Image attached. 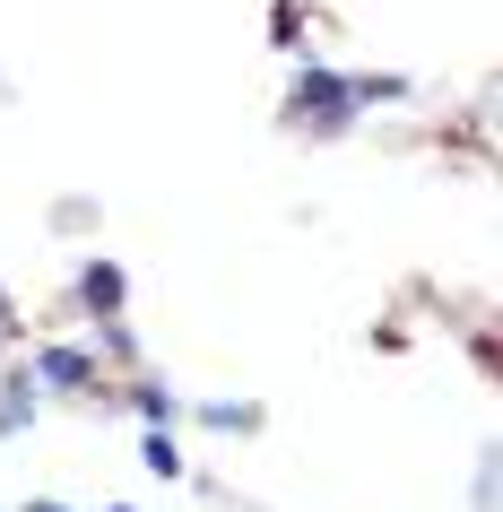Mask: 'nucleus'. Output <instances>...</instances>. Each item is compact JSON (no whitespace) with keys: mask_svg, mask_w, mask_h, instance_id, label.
<instances>
[{"mask_svg":"<svg viewBox=\"0 0 503 512\" xmlns=\"http://www.w3.org/2000/svg\"><path fill=\"white\" fill-rule=\"evenodd\" d=\"M278 113H287L295 139H356V131H365V105H356L347 70H330V61H295Z\"/></svg>","mask_w":503,"mask_h":512,"instance_id":"f257e3e1","label":"nucleus"},{"mask_svg":"<svg viewBox=\"0 0 503 512\" xmlns=\"http://www.w3.org/2000/svg\"><path fill=\"white\" fill-rule=\"evenodd\" d=\"M18 365L35 374V391H44V400H87V408L113 400V382H105V365L87 356V339H27V348H18Z\"/></svg>","mask_w":503,"mask_h":512,"instance_id":"f03ea898","label":"nucleus"},{"mask_svg":"<svg viewBox=\"0 0 503 512\" xmlns=\"http://www.w3.org/2000/svg\"><path fill=\"white\" fill-rule=\"evenodd\" d=\"M70 313H79V322L131 313V270H122L113 252H79V261H70Z\"/></svg>","mask_w":503,"mask_h":512,"instance_id":"7ed1b4c3","label":"nucleus"},{"mask_svg":"<svg viewBox=\"0 0 503 512\" xmlns=\"http://www.w3.org/2000/svg\"><path fill=\"white\" fill-rule=\"evenodd\" d=\"M105 408H131V417H139V434H183L191 391H174V382H165L157 365H139V374H122V382H113V400H105Z\"/></svg>","mask_w":503,"mask_h":512,"instance_id":"20e7f679","label":"nucleus"},{"mask_svg":"<svg viewBox=\"0 0 503 512\" xmlns=\"http://www.w3.org/2000/svg\"><path fill=\"white\" fill-rule=\"evenodd\" d=\"M79 339H87V356L105 365V382H122V374H139V365H148V339H139L131 313H113V322H87Z\"/></svg>","mask_w":503,"mask_h":512,"instance_id":"39448f33","label":"nucleus"},{"mask_svg":"<svg viewBox=\"0 0 503 512\" xmlns=\"http://www.w3.org/2000/svg\"><path fill=\"white\" fill-rule=\"evenodd\" d=\"M183 417H191V426H209V434H226V443H252V434L269 426V408H261V400H226V391H200Z\"/></svg>","mask_w":503,"mask_h":512,"instance_id":"423d86ee","label":"nucleus"},{"mask_svg":"<svg viewBox=\"0 0 503 512\" xmlns=\"http://www.w3.org/2000/svg\"><path fill=\"white\" fill-rule=\"evenodd\" d=\"M35 417H44V391H35V374L9 356V365H0V443L35 434Z\"/></svg>","mask_w":503,"mask_h":512,"instance_id":"0eeeda50","label":"nucleus"},{"mask_svg":"<svg viewBox=\"0 0 503 512\" xmlns=\"http://www.w3.org/2000/svg\"><path fill=\"white\" fill-rule=\"evenodd\" d=\"M139 469L157 486H183L191 478V452H183V434H139Z\"/></svg>","mask_w":503,"mask_h":512,"instance_id":"6e6552de","label":"nucleus"},{"mask_svg":"<svg viewBox=\"0 0 503 512\" xmlns=\"http://www.w3.org/2000/svg\"><path fill=\"white\" fill-rule=\"evenodd\" d=\"M304 35H313V18H304V0H278V9H269V44H278L287 61H321L313 44H304Z\"/></svg>","mask_w":503,"mask_h":512,"instance_id":"1a4fd4ad","label":"nucleus"},{"mask_svg":"<svg viewBox=\"0 0 503 512\" xmlns=\"http://www.w3.org/2000/svg\"><path fill=\"white\" fill-rule=\"evenodd\" d=\"M347 87H356V105H408L417 96V79H399V70H347Z\"/></svg>","mask_w":503,"mask_h":512,"instance_id":"9d476101","label":"nucleus"},{"mask_svg":"<svg viewBox=\"0 0 503 512\" xmlns=\"http://www.w3.org/2000/svg\"><path fill=\"white\" fill-rule=\"evenodd\" d=\"M469 504H477V512H495V452L477 460V478H469Z\"/></svg>","mask_w":503,"mask_h":512,"instance_id":"9b49d317","label":"nucleus"},{"mask_svg":"<svg viewBox=\"0 0 503 512\" xmlns=\"http://www.w3.org/2000/svg\"><path fill=\"white\" fill-rule=\"evenodd\" d=\"M53 226H61V235H79V226H96V200H61V209H53Z\"/></svg>","mask_w":503,"mask_h":512,"instance_id":"f8f14e48","label":"nucleus"},{"mask_svg":"<svg viewBox=\"0 0 503 512\" xmlns=\"http://www.w3.org/2000/svg\"><path fill=\"white\" fill-rule=\"evenodd\" d=\"M0 348H18V296L0 287Z\"/></svg>","mask_w":503,"mask_h":512,"instance_id":"ddd939ff","label":"nucleus"},{"mask_svg":"<svg viewBox=\"0 0 503 512\" xmlns=\"http://www.w3.org/2000/svg\"><path fill=\"white\" fill-rule=\"evenodd\" d=\"M18 512H70V504H61V495H27Z\"/></svg>","mask_w":503,"mask_h":512,"instance_id":"4468645a","label":"nucleus"},{"mask_svg":"<svg viewBox=\"0 0 503 512\" xmlns=\"http://www.w3.org/2000/svg\"><path fill=\"white\" fill-rule=\"evenodd\" d=\"M96 512H139V504H96Z\"/></svg>","mask_w":503,"mask_h":512,"instance_id":"2eb2a0df","label":"nucleus"},{"mask_svg":"<svg viewBox=\"0 0 503 512\" xmlns=\"http://www.w3.org/2000/svg\"><path fill=\"white\" fill-rule=\"evenodd\" d=\"M9 356H18V348H0V365H9Z\"/></svg>","mask_w":503,"mask_h":512,"instance_id":"dca6fc26","label":"nucleus"},{"mask_svg":"<svg viewBox=\"0 0 503 512\" xmlns=\"http://www.w3.org/2000/svg\"><path fill=\"white\" fill-rule=\"evenodd\" d=\"M0 512H9V504H0Z\"/></svg>","mask_w":503,"mask_h":512,"instance_id":"f3484780","label":"nucleus"}]
</instances>
